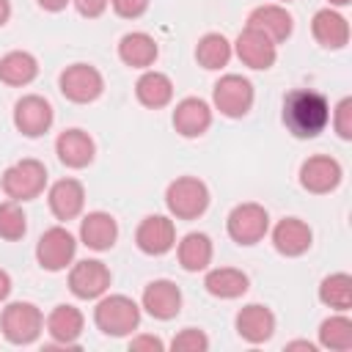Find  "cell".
Here are the masks:
<instances>
[{"label":"cell","instance_id":"1","mask_svg":"<svg viewBox=\"0 0 352 352\" xmlns=\"http://www.w3.org/2000/svg\"><path fill=\"white\" fill-rule=\"evenodd\" d=\"M283 124L300 140L316 138L330 124V104L319 91L297 88L283 99Z\"/></svg>","mask_w":352,"mask_h":352},{"label":"cell","instance_id":"2","mask_svg":"<svg viewBox=\"0 0 352 352\" xmlns=\"http://www.w3.org/2000/svg\"><path fill=\"white\" fill-rule=\"evenodd\" d=\"M94 322L104 336H129L140 324V308L132 297L126 294H110L99 300L94 311Z\"/></svg>","mask_w":352,"mask_h":352},{"label":"cell","instance_id":"3","mask_svg":"<svg viewBox=\"0 0 352 352\" xmlns=\"http://www.w3.org/2000/svg\"><path fill=\"white\" fill-rule=\"evenodd\" d=\"M165 206L179 220H195L209 206V190L195 176H179L165 190Z\"/></svg>","mask_w":352,"mask_h":352},{"label":"cell","instance_id":"4","mask_svg":"<svg viewBox=\"0 0 352 352\" xmlns=\"http://www.w3.org/2000/svg\"><path fill=\"white\" fill-rule=\"evenodd\" d=\"M0 184L11 201L38 198L44 192V184H47V168L38 160H19L11 168H6Z\"/></svg>","mask_w":352,"mask_h":352},{"label":"cell","instance_id":"5","mask_svg":"<svg viewBox=\"0 0 352 352\" xmlns=\"http://www.w3.org/2000/svg\"><path fill=\"white\" fill-rule=\"evenodd\" d=\"M228 236L236 245H256L264 239V234L270 231V214L261 204H239L231 209L228 220H226Z\"/></svg>","mask_w":352,"mask_h":352},{"label":"cell","instance_id":"6","mask_svg":"<svg viewBox=\"0 0 352 352\" xmlns=\"http://www.w3.org/2000/svg\"><path fill=\"white\" fill-rule=\"evenodd\" d=\"M58 85H60V94L69 102H77V104H88V102L99 99L102 91H104V80H102L99 69H94L88 63L66 66L58 77Z\"/></svg>","mask_w":352,"mask_h":352},{"label":"cell","instance_id":"7","mask_svg":"<svg viewBox=\"0 0 352 352\" xmlns=\"http://www.w3.org/2000/svg\"><path fill=\"white\" fill-rule=\"evenodd\" d=\"M44 327V316L33 302H11L0 316V330L11 344H33Z\"/></svg>","mask_w":352,"mask_h":352},{"label":"cell","instance_id":"8","mask_svg":"<svg viewBox=\"0 0 352 352\" xmlns=\"http://www.w3.org/2000/svg\"><path fill=\"white\" fill-rule=\"evenodd\" d=\"M214 107L228 118H242L253 107V85L242 74H226L214 82L212 91Z\"/></svg>","mask_w":352,"mask_h":352},{"label":"cell","instance_id":"9","mask_svg":"<svg viewBox=\"0 0 352 352\" xmlns=\"http://www.w3.org/2000/svg\"><path fill=\"white\" fill-rule=\"evenodd\" d=\"M74 250H77V242L74 236L63 228V226H55V228H47L36 245V258L44 270L50 272H58V270H66L74 258Z\"/></svg>","mask_w":352,"mask_h":352},{"label":"cell","instance_id":"10","mask_svg":"<svg viewBox=\"0 0 352 352\" xmlns=\"http://www.w3.org/2000/svg\"><path fill=\"white\" fill-rule=\"evenodd\" d=\"M52 104L44 96L28 94L14 104V126L25 135V138H38L52 126Z\"/></svg>","mask_w":352,"mask_h":352},{"label":"cell","instance_id":"11","mask_svg":"<svg viewBox=\"0 0 352 352\" xmlns=\"http://www.w3.org/2000/svg\"><path fill=\"white\" fill-rule=\"evenodd\" d=\"M69 289L80 300H96L110 289V270L96 258L77 261L69 272Z\"/></svg>","mask_w":352,"mask_h":352},{"label":"cell","instance_id":"12","mask_svg":"<svg viewBox=\"0 0 352 352\" xmlns=\"http://www.w3.org/2000/svg\"><path fill=\"white\" fill-rule=\"evenodd\" d=\"M338 182H341V165L327 154H314L300 168V184L308 192H316V195L330 192L338 187Z\"/></svg>","mask_w":352,"mask_h":352},{"label":"cell","instance_id":"13","mask_svg":"<svg viewBox=\"0 0 352 352\" xmlns=\"http://www.w3.org/2000/svg\"><path fill=\"white\" fill-rule=\"evenodd\" d=\"M135 242L143 253L148 256H162L173 248L176 242V228H173V220H168L165 214H148L143 217V223L138 226L135 231Z\"/></svg>","mask_w":352,"mask_h":352},{"label":"cell","instance_id":"14","mask_svg":"<svg viewBox=\"0 0 352 352\" xmlns=\"http://www.w3.org/2000/svg\"><path fill=\"white\" fill-rule=\"evenodd\" d=\"M236 55L250 69H270L275 63V58H278V50H275V41L267 38L261 30L245 28L236 36Z\"/></svg>","mask_w":352,"mask_h":352},{"label":"cell","instance_id":"15","mask_svg":"<svg viewBox=\"0 0 352 352\" xmlns=\"http://www.w3.org/2000/svg\"><path fill=\"white\" fill-rule=\"evenodd\" d=\"M248 28L261 30L267 38H272V41L278 44V41H286V38L292 36V30H294V19H292V14H289L283 6L270 3V6H258V8L250 11V16H248Z\"/></svg>","mask_w":352,"mask_h":352},{"label":"cell","instance_id":"16","mask_svg":"<svg viewBox=\"0 0 352 352\" xmlns=\"http://www.w3.org/2000/svg\"><path fill=\"white\" fill-rule=\"evenodd\" d=\"M173 126L184 138H201L212 126V110H209V104L204 99H198V96L182 99L176 104V110H173Z\"/></svg>","mask_w":352,"mask_h":352},{"label":"cell","instance_id":"17","mask_svg":"<svg viewBox=\"0 0 352 352\" xmlns=\"http://www.w3.org/2000/svg\"><path fill=\"white\" fill-rule=\"evenodd\" d=\"M143 308L154 319H173L182 311V292L173 280H151L143 289Z\"/></svg>","mask_w":352,"mask_h":352},{"label":"cell","instance_id":"18","mask_svg":"<svg viewBox=\"0 0 352 352\" xmlns=\"http://www.w3.org/2000/svg\"><path fill=\"white\" fill-rule=\"evenodd\" d=\"M236 333L250 344H264L275 333V314L267 305L250 302L236 314Z\"/></svg>","mask_w":352,"mask_h":352},{"label":"cell","instance_id":"19","mask_svg":"<svg viewBox=\"0 0 352 352\" xmlns=\"http://www.w3.org/2000/svg\"><path fill=\"white\" fill-rule=\"evenodd\" d=\"M55 151H58V160L66 168H85L94 160L96 146H94V138L88 132H82V129H66V132L58 135Z\"/></svg>","mask_w":352,"mask_h":352},{"label":"cell","instance_id":"20","mask_svg":"<svg viewBox=\"0 0 352 352\" xmlns=\"http://www.w3.org/2000/svg\"><path fill=\"white\" fill-rule=\"evenodd\" d=\"M311 228L305 220L300 217H283L275 228H272V245L280 256H302L311 248Z\"/></svg>","mask_w":352,"mask_h":352},{"label":"cell","instance_id":"21","mask_svg":"<svg viewBox=\"0 0 352 352\" xmlns=\"http://www.w3.org/2000/svg\"><path fill=\"white\" fill-rule=\"evenodd\" d=\"M47 333L52 336V346H72L77 349V338L82 333V314L74 305H55L47 316Z\"/></svg>","mask_w":352,"mask_h":352},{"label":"cell","instance_id":"22","mask_svg":"<svg viewBox=\"0 0 352 352\" xmlns=\"http://www.w3.org/2000/svg\"><path fill=\"white\" fill-rule=\"evenodd\" d=\"M311 33H314V38H316L324 50H341V47H346V41H349V25H346V19H344L338 11H333V8H322V11L314 14Z\"/></svg>","mask_w":352,"mask_h":352},{"label":"cell","instance_id":"23","mask_svg":"<svg viewBox=\"0 0 352 352\" xmlns=\"http://www.w3.org/2000/svg\"><path fill=\"white\" fill-rule=\"evenodd\" d=\"M50 212L58 217V220H72L82 212V204H85V190L77 179H60L50 187Z\"/></svg>","mask_w":352,"mask_h":352},{"label":"cell","instance_id":"24","mask_svg":"<svg viewBox=\"0 0 352 352\" xmlns=\"http://www.w3.org/2000/svg\"><path fill=\"white\" fill-rule=\"evenodd\" d=\"M80 239L91 250H107L118 239V226L107 212H88L80 223Z\"/></svg>","mask_w":352,"mask_h":352},{"label":"cell","instance_id":"25","mask_svg":"<svg viewBox=\"0 0 352 352\" xmlns=\"http://www.w3.org/2000/svg\"><path fill=\"white\" fill-rule=\"evenodd\" d=\"M160 50H157V41L148 36V33H126L121 41H118V58L132 66V69H148L154 60H157Z\"/></svg>","mask_w":352,"mask_h":352},{"label":"cell","instance_id":"26","mask_svg":"<svg viewBox=\"0 0 352 352\" xmlns=\"http://www.w3.org/2000/svg\"><path fill=\"white\" fill-rule=\"evenodd\" d=\"M135 96H138L140 104H146L151 110H160L173 99V82L162 72H146L135 82Z\"/></svg>","mask_w":352,"mask_h":352},{"label":"cell","instance_id":"27","mask_svg":"<svg viewBox=\"0 0 352 352\" xmlns=\"http://www.w3.org/2000/svg\"><path fill=\"white\" fill-rule=\"evenodd\" d=\"M204 286L212 297L234 300V297H242L248 292V275L242 270H234V267H217V270L206 272Z\"/></svg>","mask_w":352,"mask_h":352},{"label":"cell","instance_id":"28","mask_svg":"<svg viewBox=\"0 0 352 352\" xmlns=\"http://www.w3.org/2000/svg\"><path fill=\"white\" fill-rule=\"evenodd\" d=\"M36 74H38V63L30 52L14 50L0 58V80L6 85H28L36 80Z\"/></svg>","mask_w":352,"mask_h":352},{"label":"cell","instance_id":"29","mask_svg":"<svg viewBox=\"0 0 352 352\" xmlns=\"http://www.w3.org/2000/svg\"><path fill=\"white\" fill-rule=\"evenodd\" d=\"M212 261V239L201 231H192L187 234L182 242H179V264L187 270V272H198V270H206Z\"/></svg>","mask_w":352,"mask_h":352},{"label":"cell","instance_id":"30","mask_svg":"<svg viewBox=\"0 0 352 352\" xmlns=\"http://www.w3.org/2000/svg\"><path fill=\"white\" fill-rule=\"evenodd\" d=\"M195 58L204 69H223L231 60V44L223 33H206L198 38Z\"/></svg>","mask_w":352,"mask_h":352},{"label":"cell","instance_id":"31","mask_svg":"<svg viewBox=\"0 0 352 352\" xmlns=\"http://www.w3.org/2000/svg\"><path fill=\"white\" fill-rule=\"evenodd\" d=\"M319 300L327 305V308H336V311H349L352 305V278L346 272H333L322 280L319 286Z\"/></svg>","mask_w":352,"mask_h":352},{"label":"cell","instance_id":"32","mask_svg":"<svg viewBox=\"0 0 352 352\" xmlns=\"http://www.w3.org/2000/svg\"><path fill=\"white\" fill-rule=\"evenodd\" d=\"M319 344L327 349L346 352L352 346V322L346 316H330L319 324Z\"/></svg>","mask_w":352,"mask_h":352},{"label":"cell","instance_id":"33","mask_svg":"<svg viewBox=\"0 0 352 352\" xmlns=\"http://www.w3.org/2000/svg\"><path fill=\"white\" fill-rule=\"evenodd\" d=\"M28 231V217L16 201H3L0 204V236L8 242L22 239Z\"/></svg>","mask_w":352,"mask_h":352},{"label":"cell","instance_id":"34","mask_svg":"<svg viewBox=\"0 0 352 352\" xmlns=\"http://www.w3.org/2000/svg\"><path fill=\"white\" fill-rule=\"evenodd\" d=\"M170 349L173 352H206L209 349V338L198 327H184L179 336H173Z\"/></svg>","mask_w":352,"mask_h":352},{"label":"cell","instance_id":"35","mask_svg":"<svg viewBox=\"0 0 352 352\" xmlns=\"http://www.w3.org/2000/svg\"><path fill=\"white\" fill-rule=\"evenodd\" d=\"M333 126L338 132V138L349 140L352 138V99H341L338 107H336V118H333Z\"/></svg>","mask_w":352,"mask_h":352},{"label":"cell","instance_id":"36","mask_svg":"<svg viewBox=\"0 0 352 352\" xmlns=\"http://www.w3.org/2000/svg\"><path fill=\"white\" fill-rule=\"evenodd\" d=\"M110 6H113V11H116L118 16H124V19H138V16L146 14L148 0H110Z\"/></svg>","mask_w":352,"mask_h":352},{"label":"cell","instance_id":"37","mask_svg":"<svg viewBox=\"0 0 352 352\" xmlns=\"http://www.w3.org/2000/svg\"><path fill=\"white\" fill-rule=\"evenodd\" d=\"M107 3H110V0H74L77 11H80L82 16H88V19L102 16V14H104V8H107Z\"/></svg>","mask_w":352,"mask_h":352},{"label":"cell","instance_id":"38","mask_svg":"<svg viewBox=\"0 0 352 352\" xmlns=\"http://www.w3.org/2000/svg\"><path fill=\"white\" fill-rule=\"evenodd\" d=\"M129 349H135V352H140V349L162 352V349H165V344H162L157 336H138V338H132V341H129Z\"/></svg>","mask_w":352,"mask_h":352},{"label":"cell","instance_id":"39","mask_svg":"<svg viewBox=\"0 0 352 352\" xmlns=\"http://www.w3.org/2000/svg\"><path fill=\"white\" fill-rule=\"evenodd\" d=\"M36 3H38L44 11H63L69 0H36Z\"/></svg>","mask_w":352,"mask_h":352},{"label":"cell","instance_id":"40","mask_svg":"<svg viewBox=\"0 0 352 352\" xmlns=\"http://www.w3.org/2000/svg\"><path fill=\"white\" fill-rule=\"evenodd\" d=\"M8 292H11V278L6 270H0V302L8 297Z\"/></svg>","mask_w":352,"mask_h":352},{"label":"cell","instance_id":"41","mask_svg":"<svg viewBox=\"0 0 352 352\" xmlns=\"http://www.w3.org/2000/svg\"><path fill=\"white\" fill-rule=\"evenodd\" d=\"M8 16H11V3L8 0H0V28L8 22Z\"/></svg>","mask_w":352,"mask_h":352},{"label":"cell","instance_id":"42","mask_svg":"<svg viewBox=\"0 0 352 352\" xmlns=\"http://www.w3.org/2000/svg\"><path fill=\"white\" fill-rule=\"evenodd\" d=\"M289 349H308V352H314V344H308V341H292Z\"/></svg>","mask_w":352,"mask_h":352},{"label":"cell","instance_id":"43","mask_svg":"<svg viewBox=\"0 0 352 352\" xmlns=\"http://www.w3.org/2000/svg\"><path fill=\"white\" fill-rule=\"evenodd\" d=\"M330 3H333V6H349L352 0H330Z\"/></svg>","mask_w":352,"mask_h":352},{"label":"cell","instance_id":"44","mask_svg":"<svg viewBox=\"0 0 352 352\" xmlns=\"http://www.w3.org/2000/svg\"><path fill=\"white\" fill-rule=\"evenodd\" d=\"M283 3H292V0H283Z\"/></svg>","mask_w":352,"mask_h":352}]
</instances>
